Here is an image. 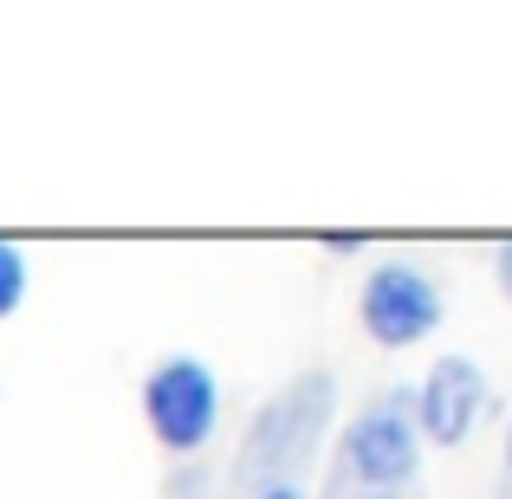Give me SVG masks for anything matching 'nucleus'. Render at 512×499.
<instances>
[{"label":"nucleus","mask_w":512,"mask_h":499,"mask_svg":"<svg viewBox=\"0 0 512 499\" xmlns=\"http://www.w3.org/2000/svg\"><path fill=\"white\" fill-rule=\"evenodd\" d=\"M448 299H441V279L415 260H383L363 273L357 286V325L376 350H415L441 331Z\"/></svg>","instance_id":"4"},{"label":"nucleus","mask_w":512,"mask_h":499,"mask_svg":"<svg viewBox=\"0 0 512 499\" xmlns=\"http://www.w3.org/2000/svg\"><path fill=\"white\" fill-rule=\"evenodd\" d=\"M331 467H344L357 487L396 493L422 480V428H415V396L409 389H383L370 409L350 415Z\"/></svg>","instance_id":"3"},{"label":"nucleus","mask_w":512,"mask_h":499,"mask_svg":"<svg viewBox=\"0 0 512 499\" xmlns=\"http://www.w3.org/2000/svg\"><path fill=\"white\" fill-rule=\"evenodd\" d=\"M312 499H428V493H422V480H415V487H396V493H376V487H357L344 467H331L325 493H312Z\"/></svg>","instance_id":"7"},{"label":"nucleus","mask_w":512,"mask_h":499,"mask_svg":"<svg viewBox=\"0 0 512 499\" xmlns=\"http://www.w3.org/2000/svg\"><path fill=\"white\" fill-rule=\"evenodd\" d=\"M363 247H370V234H357V227H350V234H344V227H331V234H325V253H338V260H357Z\"/></svg>","instance_id":"8"},{"label":"nucleus","mask_w":512,"mask_h":499,"mask_svg":"<svg viewBox=\"0 0 512 499\" xmlns=\"http://www.w3.org/2000/svg\"><path fill=\"white\" fill-rule=\"evenodd\" d=\"M26 286H33V266H26L20 240H0V318H13L26 305Z\"/></svg>","instance_id":"6"},{"label":"nucleus","mask_w":512,"mask_h":499,"mask_svg":"<svg viewBox=\"0 0 512 499\" xmlns=\"http://www.w3.org/2000/svg\"><path fill=\"white\" fill-rule=\"evenodd\" d=\"M493 279H500V292H506V305H512V234L500 240V253H493Z\"/></svg>","instance_id":"9"},{"label":"nucleus","mask_w":512,"mask_h":499,"mask_svg":"<svg viewBox=\"0 0 512 499\" xmlns=\"http://www.w3.org/2000/svg\"><path fill=\"white\" fill-rule=\"evenodd\" d=\"M500 499H512V422H506V448H500Z\"/></svg>","instance_id":"10"},{"label":"nucleus","mask_w":512,"mask_h":499,"mask_svg":"<svg viewBox=\"0 0 512 499\" xmlns=\"http://www.w3.org/2000/svg\"><path fill=\"white\" fill-rule=\"evenodd\" d=\"M143 422H150L156 448L195 461L214 435H221V376L195 350H169L143 376Z\"/></svg>","instance_id":"2"},{"label":"nucleus","mask_w":512,"mask_h":499,"mask_svg":"<svg viewBox=\"0 0 512 499\" xmlns=\"http://www.w3.org/2000/svg\"><path fill=\"white\" fill-rule=\"evenodd\" d=\"M331 422H338V376L331 370H299L292 383H279L247 415V435L234 448V493L253 499L312 474V461L331 441Z\"/></svg>","instance_id":"1"},{"label":"nucleus","mask_w":512,"mask_h":499,"mask_svg":"<svg viewBox=\"0 0 512 499\" xmlns=\"http://www.w3.org/2000/svg\"><path fill=\"white\" fill-rule=\"evenodd\" d=\"M415 396V428H422V448H461L474 441L480 415H487V370L461 350L428 363V376L409 389Z\"/></svg>","instance_id":"5"},{"label":"nucleus","mask_w":512,"mask_h":499,"mask_svg":"<svg viewBox=\"0 0 512 499\" xmlns=\"http://www.w3.org/2000/svg\"><path fill=\"white\" fill-rule=\"evenodd\" d=\"M253 499H312V493H305L299 480H286V487H266V493H253Z\"/></svg>","instance_id":"11"}]
</instances>
